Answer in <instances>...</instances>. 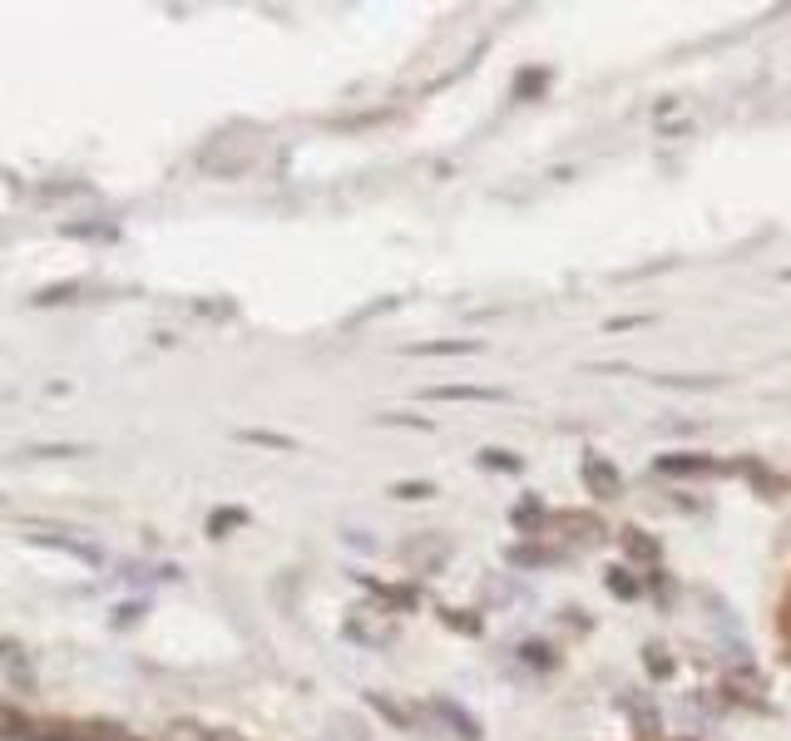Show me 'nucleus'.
<instances>
[{
    "label": "nucleus",
    "mask_w": 791,
    "mask_h": 741,
    "mask_svg": "<svg viewBox=\"0 0 791 741\" xmlns=\"http://www.w3.org/2000/svg\"><path fill=\"white\" fill-rule=\"evenodd\" d=\"M430 400H510V390H494V386H430Z\"/></svg>",
    "instance_id": "f257e3e1"
},
{
    "label": "nucleus",
    "mask_w": 791,
    "mask_h": 741,
    "mask_svg": "<svg viewBox=\"0 0 791 741\" xmlns=\"http://www.w3.org/2000/svg\"><path fill=\"white\" fill-rule=\"evenodd\" d=\"M584 480H589V490L604 494V500H614L618 494V470L614 464H598V455H589L584 460Z\"/></svg>",
    "instance_id": "f03ea898"
},
{
    "label": "nucleus",
    "mask_w": 791,
    "mask_h": 741,
    "mask_svg": "<svg viewBox=\"0 0 791 741\" xmlns=\"http://www.w3.org/2000/svg\"><path fill=\"white\" fill-rule=\"evenodd\" d=\"M436 712L446 717V722L456 727V732L466 736V741H480V722H475V717H470L460 702H450V697H436Z\"/></svg>",
    "instance_id": "7ed1b4c3"
},
{
    "label": "nucleus",
    "mask_w": 791,
    "mask_h": 741,
    "mask_svg": "<svg viewBox=\"0 0 791 741\" xmlns=\"http://www.w3.org/2000/svg\"><path fill=\"white\" fill-rule=\"evenodd\" d=\"M35 544H45V549H60V554L80 558V564H99V549H94V544H80V539H55V534H35Z\"/></svg>",
    "instance_id": "20e7f679"
},
{
    "label": "nucleus",
    "mask_w": 791,
    "mask_h": 741,
    "mask_svg": "<svg viewBox=\"0 0 791 741\" xmlns=\"http://www.w3.org/2000/svg\"><path fill=\"white\" fill-rule=\"evenodd\" d=\"M658 470L663 474H708V470H717V460H702V455H663Z\"/></svg>",
    "instance_id": "39448f33"
},
{
    "label": "nucleus",
    "mask_w": 791,
    "mask_h": 741,
    "mask_svg": "<svg viewBox=\"0 0 791 741\" xmlns=\"http://www.w3.org/2000/svg\"><path fill=\"white\" fill-rule=\"evenodd\" d=\"M416 356H470L480 352V342H426V346H410Z\"/></svg>",
    "instance_id": "423d86ee"
},
{
    "label": "nucleus",
    "mask_w": 791,
    "mask_h": 741,
    "mask_svg": "<svg viewBox=\"0 0 791 741\" xmlns=\"http://www.w3.org/2000/svg\"><path fill=\"white\" fill-rule=\"evenodd\" d=\"M475 464H480V470H500V474L520 470V460H514L510 450H480V455H475Z\"/></svg>",
    "instance_id": "0eeeda50"
},
{
    "label": "nucleus",
    "mask_w": 791,
    "mask_h": 741,
    "mask_svg": "<svg viewBox=\"0 0 791 741\" xmlns=\"http://www.w3.org/2000/svg\"><path fill=\"white\" fill-rule=\"evenodd\" d=\"M238 524H248V514H242V510H218L213 519H208V534H213V539H223L228 529H238Z\"/></svg>",
    "instance_id": "6e6552de"
},
{
    "label": "nucleus",
    "mask_w": 791,
    "mask_h": 741,
    "mask_svg": "<svg viewBox=\"0 0 791 741\" xmlns=\"http://www.w3.org/2000/svg\"><path fill=\"white\" fill-rule=\"evenodd\" d=\"M238 440L268 445V450H292V440H287V436H272V430H238Z\"/></svg>",
    "instance_id": "1a4fd4ad"
},
{
    "label": "nucleus",
    "mask_w": 791,
    "mask_h": 741,
    "mask_svg": "<svg viewBox=\"0 0 791 741\" xmlns=\"http://www.w3.org/2000/svg\"><path fill=\"white\" fill-rule=\"evenodd\" d=\"M391 494H396V500H430V494H436V484H426V480H400V484H391Z\"/></svg>",
    "instance_id": "9d476101"
},
{
    "label": "nucleus",
    "mask_w": 791,
    "mask_h": 741,
    "mask_svg": "<svg viewBox=\"0 0 791 741\" xmlns=\"http://www.w3.org/2000/svg\"><path fill=\"white\" fill-rule=\"evenodd\" d=\"M608 588H614L618 598H633V593H643V584H633V578H624V568H608Z\"/></svg>",
    "instance_id": "9b49d317"
},
{
    "label": "nucleus",
    "mask_w": 791,
    "mask_h": 741,
    "mask_svg": "<svg viewBox=\"0 0 791 741\" xmlns=\"http://www.w3.org/2000/svg\"><path fill=\"white\" fill-rule=\"evenodd\" d=\"M30 455H45V460H65V455H80L75 445H40V450H30Z\"/></svg>",
    "instance_id": "f8f14e48"
},
{
    "label": "nucleus",
    "mask_w": 791,
    "mask_h": 741,
    "mask_svg": "<svg viewBox=\"0 0 791 741\" xmlns=\"http://www.w3.org/2000/svg\"><path fill=\"white\" fill-rule=\"evenodd\" d=\"M381 426H416V430H430V420H420V416H381Z\"/></svg>",
    "instance_id": "ddd939ff"
},
{
    "label": "nucleus",
    "mask_w": 791,
    "mask_h": 741,
    "mask_svg": "<svg viewBox=\"0 0 791 741\" xmlns=\"http://www.w3.org/2000/svg\"><path fill=\"white\" fill-rule=\"evenodd\" d=\"M203 741H233V736H223V732H208Z\"/></svg>",
    "instance_id": "4468645a"
},
{
    "label": "nucleus",
    "mask_w": 791,
    "mask_h": 741,
    "mask_svg": "<svg viewBox=\"0 0 791 741\" xmlns=\"http://www.w3.org/2000/svg\"><path fill=\"white\" fill-rule=\"evenodd\" d=\"M782 277H786V282H791V267H786V272H782Z\"/></svg>",
    "instance_id": "2eb2a0df"
}]
</instances>
